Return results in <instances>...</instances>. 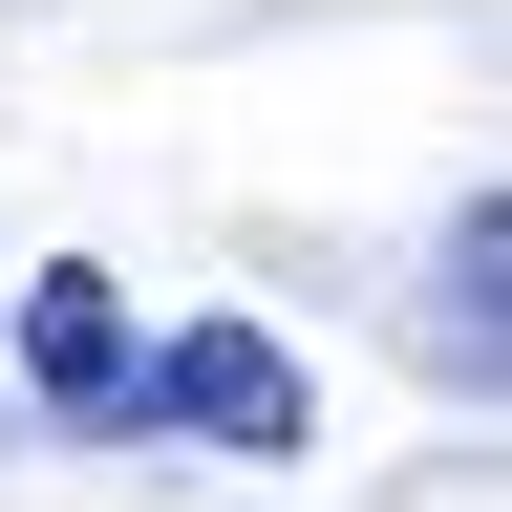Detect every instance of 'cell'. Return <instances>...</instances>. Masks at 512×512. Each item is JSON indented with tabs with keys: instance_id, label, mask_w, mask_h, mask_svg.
Segmentation results:
<instances>
[{
	"instance_id": "obj_1",
	"label": "cell",
	"mask_w": 512,
	"mask_h": 512,
	"mask_svg": "<svg viewBox=\"0 0 512 512\" xmlns=\"http://www.w3.org/2000/svg\"><path fill=\"white\" fill-rule=\"evenodd\" d=\"M107 427H192V448H299V363L256 320H192V342H128V406Z\"/></svg>"
},
{
	"instance_id": "obj_2",
	"label": "cell",
	"mask_w": 512,
	"mask_h": 512,
	"mask_svg": "<svg viewBox=\"0 0 512 512\" xmlns=\"http://www.w3.org/2000/svg\"><path fill=\"white\" fill-rule=\"evenodd\" d=\"M22 384H43V406H128V299L107 278H22Z\"/></svg>"
}]
</instances>
